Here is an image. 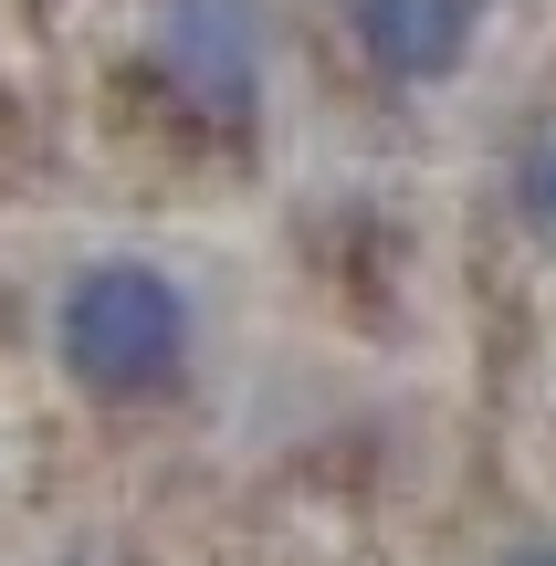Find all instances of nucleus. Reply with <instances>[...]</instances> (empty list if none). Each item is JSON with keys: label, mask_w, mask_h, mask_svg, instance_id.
<instances>
[{"label": "nucleus", "mask_w": 556, "mask_h": 566, "mask_svg": "<svg viewBox=\"0 0 556 566\" xmlns=\"http://www.w3.org/2000/svg\"><path fill=\"white\" fill-rule=\"evenodd\" d=\"M483 11L494 0H347V32L389 84H441V74L473 63Z\"/></svg>", "instance_id": "nucleus-3"}, {"label": "nucleus", "mask_w": 556, "mask_h": 566, "mask_svg": "<svg viewBox=\"0 0 556 566\" xmlns=\"http://www.w3.org/2000/svg\"><path fill=\"white\" fill-rule=\"evenodd\" d=\"M63 378L95 399H147L189 367V294L158 263H84L53 304Z\"/></svg>", "instance_id": "nucleus-1"}, {"label": "nucleus", "mask_w": 556, "mask_h": 566, "mask_svg": "<svg viewBox=\"0 0 556 566\" xmlns=\"http://www.w3.org/2000/svg\"><path fill=\"white\" fill-rule=\"evenodd\" d=\"M147 32H158V74L210 126H252L263 105V11L252 0H158Z\"/></svg>", "instance_id": "nucleus-2"}, {"label": "nucleus", "mask_w": 556, "mask_h": 566, "mask_svg": "<svg viewBox=\"0 0 556 566\" xmlns=\"http://www.w3.org/2000/svg\"><path fill=\"white\" fill-rule=\"evenodd\" d=\"M494 566H556V535H536V546H504Z\"/></svg>", "instance_id": "nucleus-5"}, {"label": "nucleus", "mask_w": 556, "mask_h": 566, "mask_svg": "<svg viewBox=\"0 0 556 566\" xmlns=\"http://www.w3.org/2000/svg\"><path fill=\"white\" fill-rule=\"evenodd\" d=\"M504 189H515V221L556 252V126H536V137L515 147V179H504Z\"/></svg>", "instance_id": "nucleus-4"}]
</instances>
